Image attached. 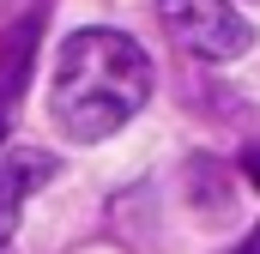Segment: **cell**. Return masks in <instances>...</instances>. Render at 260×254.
<instances>
[{
  "instance_id": "obj_1",
  "label": "cell",
  "mask_w": 260,
  "mask_h": 254,
  "mask_svg": "<svg viewBox=\"0 0 260 254\" xmlns=\"http://www.w3.org/2000/svg\"><path fill=\"white\" fill-rule=\"evenodd\" d=\"M151 97V61L145 49L121 37V30H73L55 61V85H49V109L55 127L79 145H97L109 133L145 109Z\"/></svg>"
},
{
  "instance_id": "obj_2",
  "label": "cell",
  "mask_w": 260,
  "mask_h": 254,
  "mask_svg": "<svg viewBox=\"0 0 260 254\" xmlns=\"http://www.w3.org/2000/svg\"><path fill=\"white\" fill-rule=\"evenodd\" d=\"M157 12H164V30L200 61H236L254 43L248 18L230 0H157Z\"/></svg>"
},
{
  "instance_id": "obj_3",
  "label": "cell",
  "mask_w": 260,
  "mask_h": 254,
  "mask_svg": "<svg viewBox=\"0 0 260 254\" xmlns=\"http://www.w3.org/2000/svg\"><path fill=\"white\" fill-rule=\"evenodd\" d=\"M49 176H55V157H49V151H37V145H12V151L0 157V248L12 242L24 200L43 188Z\"/></svg>"
},
{
  "instance_id": "obj_4",
  "label": "cell",
  "mask_w": 260,
  "mask_h": 254,
  "mask_svg": "<svg viewBox=\"0 0 260 254\" xmlns=\"http://www.w3.org/2000/svg\"><path fill=\"white\" fill-rule=\"evenodd\" d=\"M242 254H260V230H254V236H248V248H242Z\"/></svg>"
}]
</instances>
